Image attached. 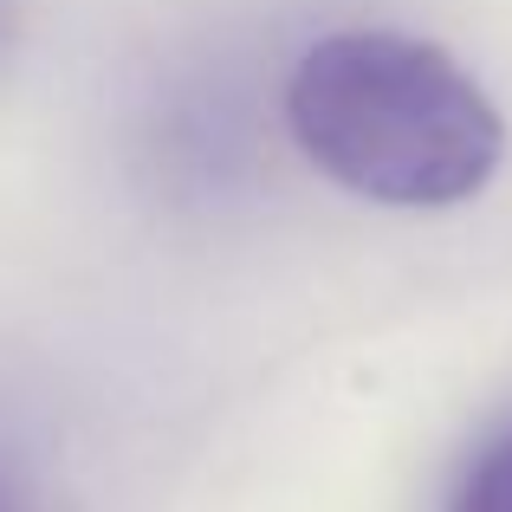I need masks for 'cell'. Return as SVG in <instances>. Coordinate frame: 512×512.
<instances>
[{
    "mask_svg": "<svg viewBox=\"0 0 512 512\" xmlns=\"http://www.w3.org/2000/svg\"><path fill=\"white\" fill-rule=\"evenodd\" d=\"M286 130L318 175L383 208H461L506 156L487 91L441 46L383 26L325 33L299 52Z\"/></svg>",
    "mask_w": 512,
    "mask_h": 512,
    "instance_id": "6da1fadb",
    "label": "cell"
},
{
    "mask_svg": "<svg viewBox=\"0 0 512 512\" xmlns=\"http://www.w3.org/2000/svg\"><path fill=\"white\" fill-rule=\"evenodd\" d=\"M448 512H512V422H500L461 461L448 493Z\"/></svg>",
    "mask_w": 512,
    "mask_h": 512,
    "instance_id": "7a4b0ae2",
    "label": "cell"
},
{
    "mask_svg": "<svg viewBox=\"0 0 512 512\" xmlns=\"http://www.w3.org/2000/svg\"><path fill=\"white\" fill-rule=\"evenodd\" d=\"M0 512H26V500H20V487H13L7 474H0Z\"/></svg>",
    "mask_w": 512,
    "mask_h": 512,
    "instance_id": "3957f363",
    "label": "cell"
},
{
    "mask_svg": "<svg viewBox=\"0 0 512 512\" xmlns=\"http://www.w3.org/2000/svg\"><path fill=\"white\" fill-rule=\"evenodd\" d=\"M0 33H7V7H0Z\"/></svg>",
    "mask_w": 512,
    "mask_h": 512,
    "instance_id": "277c9868",
    "label": "cell"
}]
</instances>
